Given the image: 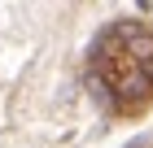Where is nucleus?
<instances>
[{"label": "nucleus", "mask_w": 153, "mask_h": 148, "mask_svg": "<svg viewBox=\"0 0 153 148\" xmlns=\"http://www.w3.org/2000/svg\"><path fill=\"white\" fill-rule=\"evenodd\" d=\"M118 44L127 48V57L136 61V66H144V70H153V31L149 26H140V22H118Z\"/></svg>", "instance_id": "obj_1"}]
</instances>
